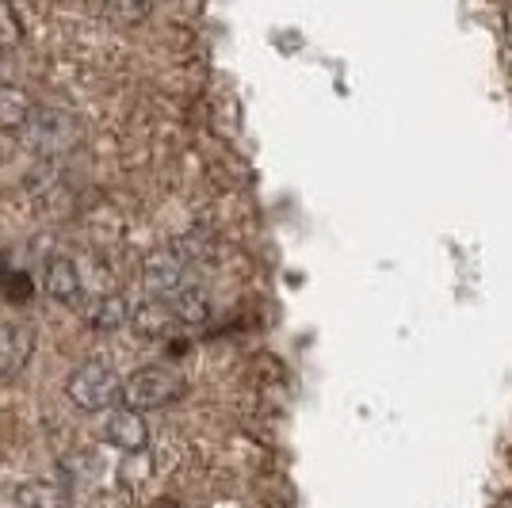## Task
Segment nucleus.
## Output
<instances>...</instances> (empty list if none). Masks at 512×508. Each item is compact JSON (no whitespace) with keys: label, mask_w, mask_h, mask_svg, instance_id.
Wrapping results in <instances>:
<instances>
[{"label":"nucleus","mask_w":512,"mask_h":508,"mask_svg":"<svg viewBox=\"0 0 512 508\" xmlns=\"http://www.w3.org/2000/svg\"><path fill=\"white\" fill-rule=\"evenodd\" d=\"M100 474H104V463L96 451H73L62 459V482L69 489L92 486V482H100Z\"/></svg>","instance_id":"obj_12"},{"label":"nucleus","mask_w":512,"mask_h":508,"mask_svg":"<svg viewBox=\"0 0 512 508\" xmlns=\"http://www.w3.org/2000/svg\"><path fill=\"white\" fill-rule=\"evenodd\" d=\"M12 505L16 508H77V489L65 482H43V478H27L12 489Z\"/></svg>","instance_id":"obj_9"},{"label":"nucleus","mask_w":512,"mask_h":508,"mask_svg":"<svg viewBox=\"0 0 512 508\" xmlns=\"http://www.w3.org/2000/svg\"><path fill=\"white\" fill-rule=\"evenodd\" d=\"M0 295L8 298V302H27L31 298V279L23 276V272H12V276L0 283Z\"/></svg>","instance_id":"obj_16"},{"label":"nucleus","mask_w":512,"mask_h":508,"mask_svg":"<svg viewBox=\"0 0 512 508\" xmlns=\"http://www.w3.org/2000/svg\"><path fill=\"white\" fill-rule=\"evenodd\" d=\"M104 440H107V447H115V451H123V455H142V451L150 447V424H146V417H142L138 409L119 405L115 413H107Z\"/></svg>","instance_id":"obj_6"},{"label":"nucleus","mask_w":512,"mask_h":508,"mask_svg":"<svg viewBox=\"0 0 512 508\" xmlns=\"http://www.w3.org/2000/svg\"><path fill=\"white\" fill-rule=\"evenodd\" d=\"M180 325H184V321H180V314H176L172 298H153V295L142 298V302L134 306V318H130V329L142 333V337H150V340L172 337Z\"/></svg>","instance_id":"obj_8"},{"label":"nucleus","mask_w":512,"mask_h":508,"mask_svg":"<svg viewBox=\"0 0 512 508\" xmlns=\"http://www.w3.org/2000/svg\"><path fill=\"white\" fill-rule=\"evenodd\" d=\"M0 161H4V149H0Z\"/></svg>","instance_id":"obj_17"},{"label":"nucleus","mask_w":512,"mask_h":508,"mask_svg":"<svg viewBox=\"0 0 512 508\" xmlns=\"http://www.w3.org/2000/svg\"><path fill=\"white\" fill-rule=\"evenodd\" d=\"M184 276H188V256H184V245H165V249H153L142 264V287L146 295L153 298H169L184 287Z\"/></svg>","instance_id":"obj_4"},{"label":"nucleus","mask_w":512,"mask_h":508,"mask_svg":"<svg viewBox=\"0 0 512 508\" xmlns=\"http://www.w3.org/2000/svg\"><path fill=\"white\" fill-rule=\"evenodd\" d=\"M65 394H69V402L88 409V413H104L115 402H123V379L104 356H92V360L73 367V375L65 382Z\"/></svg>","instance_id":"obj_2"},{"label":"nucleus","mask_w":512,"mask_h":508,"mask_svg":"<svg viewBox=\"0 0 512 508\" xmlns=\"http://www.w3.org/2000/svg\"><path fill=\"white\" fill-rule=\"evenodd\" d=\"M23 149H31L35 157H62L81 142V123L62 111V107H35L27 127L16 134Z\"/></svg>","instance_id":"obj_1"},{"label":"nucleus","mask_w":512,"mask_h":508,"mask_svg":"<svg viewBox=\"0 0 512 508\" xmlns=\"http://www.w3.org/2000/svg\"><path fill=\"white\" fill-rule=\"evenodd\" d=\"M169 298L184 325H207V318H211V298H207L203 287H188V283H184V287Z\"/></svg>","instance_id":"obj_13"},{"label":"nucleus","mask_w":512,"mask_h":508,"mask_svg":"<svg viewBox=\"0 0 512 508\" xmlns=\"http://www.w3.org/2000/svg\"><path fill=\"white\" fill-rule=\"evenodd\" d=\"M104 12L115 27H138V23L150 20L153 0H107Z\"/></svg>","instance_id":"obj_14"},{"label":"nucleus","mask_w":512,"mask_h":508,"mask_svg":"<svg viewBox=\"0 0 512 508\" xmlns=\"http://www.w3.org/2000/svg\"><path fill=\"white\" fill-rule=\"evenodd\" d=\"M35 325L31 321H0V382L20 379L35 356Z\"/></svg>","instance_id":"obj_5"},{"label":"nucleus","mask_w":512,"mask_h":508,"mask_svg":"<svg viewBox=\"0 0 512 508\" xmlns=\"http://www.w3.org/2000/svg\"><path fill=\"white\" fill-rule=\"evenodd\" d=\"M46 295L54 302H65V306H85V276H81V264L73 256H54L46 264Z\"/></svg>","instance_id":"obj_7"},{"label":"nucleus","mask_w":512,"mask_h":508,"mask_svg":"<svg viewBox=\"0 0 512 508\" xmlns=\"http://www.w3.org/2000/svg\"><path fill=\"white\" fill-rule=\"evenodd\" d=\"M81 314L92 329H100V333H115V329H127L130 318H134V302L127 295H92V302L81 306Z\"/></svg>","instance_id":"obj_10"},{"label":"nucleus","mask_w":512,"mask_h":508,"mask_svg":"<svg viewBox=\"0 0 512 508\" xmlns=\"http://www.w3.org/2000/svg\"><path fill=\"white\" fill-rule=\"evenodd\" d=\"M23 43V20L12 8V0H0V54Z\"/></svg>","instance_id":"obj_15"},{"label":"nucleus","mask_w":512,"mask_h":508,"mask_svg":"<svg viewBox=\"0 0 512 508\" xmlns=\"http://www.w3.org/2000/svg\"><path fill=\"white\" fill-rule=\"evenodd\" d=\"M35 111V100L20 85H0V134H20Z\"/></svg>","instance_id":"obj_11"},{"label":"nucleus","mask_w":512,"mask_h":508,"mask_svg":"<svg viewBox=\"0 0 512 508\" xmlns=\"http://www.w3.org/2000/svg\"><path fill=\"white\" fill-rule=\"evenodd\" d=\"M180 390H184V379L172 367L150 363V367H138L123 379V405L146 413V409H161L172 398H180Z\"/></svg>","instance_id":"obj_3"}]
</instances>
